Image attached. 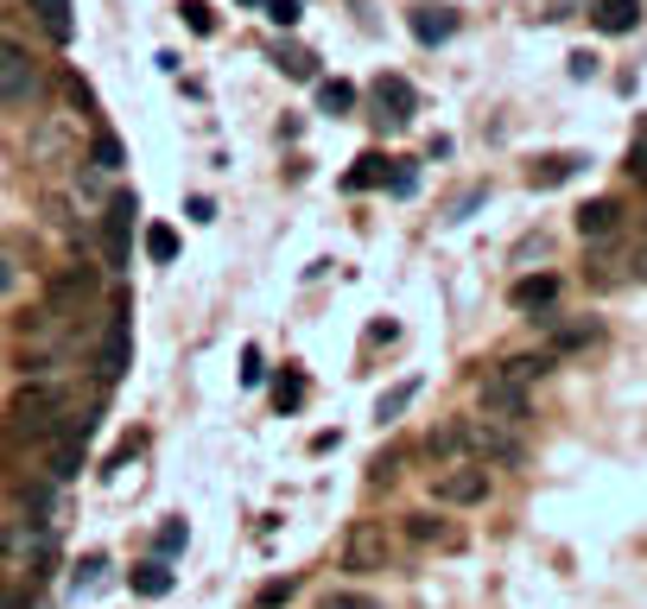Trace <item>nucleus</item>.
<instances>
[{"label":"nucleus","instance_id":"nucleus-1","mask_svg":"<svg viewBox=\"0 0 647 609\" xmlns=\"http://www.w3.org/2000/svg\"><path fill=\"white\" fill-rule=\"evenodd\" d=\"M58 419H64V388H58V381H26L20 394L7 400V431H13V444L51 438Z\"/></svg>","mask_w":647,"mask_h":609},{"label":"nucleus","instance_id":"nucleus-2","mask_svg":"<svg viewBox=\"0 0 647 609\" xmlns=\"http://www.w3.org/2000/svg\"><path fill=\"white\" fill-rule=\"evenodd\" d=\"M38 83H45V71H38L33 51H26V45H0V108L33 102Z\"/></svg>","mask_w":647,"mask_h":609},{"label":"nucleus","instance_id":"nucleus-3","mask_svg":"<svg viewBox=\"0 0 647 609\" xmlns=\"http://www.w3.org/2000/svg\"><path fill=\"white\" fill-rule=\"evenodd\" d=\"M368 114H375L381 127H400V121H413V114H419V89H413L406 76L381 71L375 83H368Z\"/></svg>","mask_w":647,"mask_h":609},{"label":"nucleus","instance_id":"nucleus-4","mask_svg":"<svg viewBox=\"0 0 647 609\" xmlns=\"http://www.w3.org/2000/svg\"><path fill=\"white\" fill-rule=\"evenodd\" d=\"M343 572H388V527L381 521H356L343 534Z\"/></svg>","mask_w":647,"mask_h":609},{"label":"nucleus","instance_id":"nucleus-5","mask_svg":"<svg viewBox=\"0 0 647 609\" xmlns=\"http://www.w3.org/2000/svg\"><path fill=\"white\" fill-rule=\"evenodd\" d=\"M400 539H406V546H426V552H457V546H464V527L444 521V514H431V508H413V514H400Z\"/></svg>","mask_w":647,"mask_h":609},{"label":"nucleus","instance_id":"nucleus-6","mask_svg":"<svg viewBox=\"0 0 647 609\" xmlns=\"http://www.w3.org/2000/svg\"><path fill=\"white\" fill-rule=\"evenodd\" d=\"M431 489H438V502H451V508H476V502H489V470L469 464V458H457V464L444 470Z\"/></svg>","mask_w":647,"mask_h":609},{"label":"nucleus","instance_id":"nucleus-7","mask_svg":"<svg viewBox=\"0 0 647 609\" xmlns=\"http://www.w3.org/2000/svg\"><path fill=\"white\" fill-rule=\"evenodd\" d=\"M464 26V13L457 7H444V0H419L413 13H406V33L419 38V45H451Z\"/></svg>","mask_w":647,"mask_h":609},{"label":"nucleus","instance_id":"nucleus-8","mask_svg":"<svg viewBox=\"0 0 647 609\" xmlns=\"http://www.w3.org/2000/svg\"><path fill=\"white\" fill-rule=\"evenodd\" d=\"M89 426H96V419L83 413V419H71V431H64V438L51 431V464H45V476H51V483H71V476H76V464H83V444H89Z\"/></svg>","mask_w":647,"mask_h":609},{"label":"nucleus","instance_id":"nucleus-9","mask_svg":"<svg viewBox=\"0 0 647 609\" xmlns=\"http://www.w3.org/2000/svg\"><path fill=\"white\" fill-rule=\"evenodd\" d=\"M134 191H114V204H108L102 216V235H108V267H121L127 260V242H134Z\"/></svg>","mask_w":647,"mask_h":609},{"label":"nucleus","instance_id":"nucleus-10","mask_svg":"<svg viewBox=\"0 0 647 609\" xmlns=\"http://www.w3.org/2000/svg\"><path fill=\"white\" fill-rule=\"evenodd\" d=\"M559 292H565V280H559V273H527V280H514V292H508V299H514V312H527V318L539 324L552 305H559Z\"/></svg>","mask_w":647,"mask_h":609},{"label":"nucleus","instance_id":"nucleus-11","mask_svg":"<svg viewBox=\"0 0 647 609\" xmlns=\"http://www.w3.org/2000/svg\"><path fill=\"white\" fill-rule=\"evenodd\" d=\"M96 299V267H64V273H51V312L64 318L76 305H89Z\"/></svg>","mask_w":647,"mask_h":609},{"label":"nucleus","instance_id":"nucleus-12","mask_svg":"<svg viewBox=\"0 0 647 609\" xmlns=\"http://www.w3.org/2000/svg\"><path fill=\"white\" fill-rule=\"evenodd\" d=\"M483 413H489V419H508V426L527 419V388L508 381V375H489V381H483Z\"/></svg>","mask_w":647,"mask_h":609},{"label":"nucleus","instance_id":"nucleus-13","mask_svg":"<svg viewBox=\"0 0 647 609\" xmlns=\"http://www.w3.org/2000/svg\"><path fill=\"white\" fill-rule=\"evenodd\" d=\"M546 324H552V356H577V350H590V343H603V324L597 318H552L546 312Z\"/></svg>","mask_w":647,"mask_h":609},{"label":"nucleus","instance_id":"nucleus-14","mask_svg":"<svg viewBox=\"0 0 647 609\" xmlns=\"http://www.w3.org/2000/svg\"><path fill=\"white\" fill-rule=\"evenodd\" d=\"M615 229H622V204H615V197H590V204L577 210V235H584V242H610Z\"/></svg>","mask_w":647,"mask_h":609},{"label":"nucleus","instance_id":"nucleus-15","mask_svg":"<svg viewBox=\"0 0 647 609\" xmlns=\"http://www.w3.org/2000/svg\"><path fill=\"white\" fill-rule=\"evenodd\" d=\"M590 20H597V33L622 38V33H635V26H642V0H597V7H590Z\"/></svg>","mask_w":647,"mask_h":609},{"label":"nucleus","instance_id":"nucleus-16","mask_svg":"<svg viewBox=\"0 0 647 609\" xmlns=\"http://www.w3.org/2000/svg\"><path fill=\"white\" fill-rule=\"evenodd\" d=\"M127 584H134V597H166V590H172V565H166V559H146V565H134Z\"/></svg>","mask_w":647,"mask_h":609},{"label":"nucleus","instance_id":"nucleus-17","mask_svg":"<svg viewBox=\"0 0 647 609\" xmlns=\"http://www.w3.org/2000/svg\"><path fill=\"white\" fill-rule=\"evenodd\" d=\"M26 7H33V20L58 38V45L71 38V0H26Z\"/></svg>","mask_w":647,"mask_h":609},{"label":"nucleus","instance_id":"nucleus-18","mask_svg":"<svg viewBox=\"0 0 647 609\" xmlns=\"http://www.w3.org/2000/svg\"><path fill=\"white\" fill-rule=\"evenodd\" d=\"M350 108H356V83L324 76V83H318V114H350Z\"/></svg>","mask_w":647,"mask_h":609},{"label":"nucleus","instance_id":"nucleus-19","mask_svg":"<svg viewBox=\"0 0 647 609\" xmlns=\"http://www.w3.org/2000/svg\"><path fill=\"white\" fill-rule=\"evenodd\" d=\"M102 375H108V381H121V375H127V312L114 318V337L102 343Z\"/></svg>","mask_w":647,"mask_h":609},{"label":"nucleus","instance_id":"nucleus-20","mask_svg":"<svg viewBox=\"0 0 647 609\" xmlns=\"http://www.w3.org/2000/svg\"><path fill=\"white\" fill-rule=\"evenodd\" d=\"M413 394H419V375H413V381H394V388H388V394L375 400V419H381V426H394L400 413H406V406H413Z\"/></svg>","mask_w":647,"mask_h":609},{"label":"nucleus","instance_id":"nucleus-21","mask_svg":"<svg viewBox=\"0 0 647 609\" xmlns=\"http://www.w3.org/2000/svg\"><path fill=\"white\" fill-rule=\"evenodd\" d=\"M375 184H388V159L381 153H362L356 172H343V191H375Z\"/></svg>","mask_w":647,"mask_h":609},{"label":"nucleus","instance_id":"nucleus-22","mask_svg":"<svg viewBox=\"0 0 647 609\" xmlns=\"http://www.w3.org/2000/svg\"><path fill=\"white\" fill-rule=\"evenodd\" d=\"M577 166H584V159H572V153H552V159H539V166L527 172V179H534L539 191H552V184H565V179H572Z\"/></svg>","mask_w":647,"mask_h":609},{"label":"nucleus","instance_id":"nucleus-23","mask_svg":"<svg viewBox=\"0 0 647 609\" xmlns=\"http://www.w3.org/2000/svg\"><path fill=\"white\" fill-rule=\"evenodd\" d=\"M298 400H305V368H286L273 381V413H298Z\"/></svg>","mask_w":647,"mask_h":609},{"label":"nucleus","instance_id":"nucleus-24","mask_svg":"<svg viewBox=\"0 0 647 609\" xmlns=\"http://www.w3.org/2000/svg\"><path fill=\"white\" fill-rule=\"evenodd\" d=\"M546 368H552V350H546V356H508L502 362V375H508V381H521V388H534Z\"/></svg>","mask_w":647,"mask_h":609},{"label":"nucleus","instance_id":"nucleus-25","mask_svg":"<svg viewBox=\"0 0 647 609\" xmlns=\"http://www.w3.org/2000/svg\"><path fill=\"white\" fill-rule=\"evenodd\" d=\"M179 20H184V26H191L197 38H210V33H216V7H210V0H179Z\"/></svg>","mask_w":647,"mask_h":609},{"label":"nucleus","instance_id":"nucleus-26","mask_svg":"<svg viewBox=\"0 0 647 609\" xmlns=\"http://www.w3.org/2000/svg\"><path fill=\"white\" fill-rule=\"evenodd\" d=\"M273 58H280V71L298 76V83H305V76H318V58H312V51H298V45H280Z\"/></svg>","mask_w":647,"mask_h":609},{"label":"nucleus","instance_id":"nucleus-27","mask_svg":"<svg viewBox=\"0 0 647 609\" xmlns=\"http://www.w3.org/2000/svg\"><path fill=\"white\" fill-rule=\"evenodd\" d=\"M146 254H152V260H179V229L152 222V229H146Z\"/></svg>","mask_w":647,"mask_h":609},{"label":"nucleus","instance_id":"nucleus-28","mask_svg":"<svg viewBox=\"0 0 647 609\" xmlns=\"http://www.w3.org/2000/svg\"><path fill=\"white\" fill-rule=\"evenodd\" d=\"M260 7H267V20H273L280 33H292V26H298V13H305V0H260Z\"/></svg>","mask_w":647,"mask_h":609},{"label":"nucleus","instance_id":"nucleus-29","mask_svg":"<svg viewBox=\"0 0 647 609\" xmlns=\"http://www.w3.org/2000/svg\"><path fill=\"white\" fill-rule=\"evenodd\" d=\"M89 153H96V166H102V172H121V159H127L114 134H96V146H89Z\"/></svg>","mask_w":647,"mask_h":609},{"label":"nucleus","instance_id":"nucleus-30","mask_svg":"<svg viewBox=\"0 0 647 609\" xmlns=\"http://www.w3.org/2000/svg\"><path fill=\"white\" fill-rule=\"evenodd\" d=\"M318 609H381V604L362 597V590H330V597H318Z\"/></svg>","mask_w":647,"mask_h":609},{"label":"nucleus","instance_id":"nucleus-31","mask_svg":"<svg viewBox=\"0 0 647 609\" xmlns=\"http://www.w3.org/2000/svg\"><path fill=\"white\" fill-rule=\"evenodd\" d=\"M108 572V559L102 552H89V559H83V565H76V577H71V590H89V584H96V577Z\"/></svg>","mask_w":647,"mask_h":609},{"label":"nucleus","instance_id":"nucleus-32","mask_svg":"<svg viewBox=\"0 0 647 609\" xmlns=\"http://www.w3.org/2000/svg\"><path fill=\"white\" fill-rule=\"evenodd\" d=\"M292 590H298V577H273V584L260 590V609H280V604L292 597Z\"/></svg>","mask_w":647,"mask_h":609},{"label":"nucleus","instance_id":"nucleus-33","mask_svg":"<svg viewBox=\"0 0 647 609\" xmlns=\"http://www.w3.org/2000/svg\"><path fill=\"white\" fill-rule=\"evenodd\" d=\"M64 89H71V102H76V114H96V102H89V83L76 71H64Z\"/></svg>","mask_w":647,"mask_h":609},{"label":"nucleus","instance_id":"nucleus-34","mask_svg":"<svg viewBox=\"0 0 647 609\" xmlns=\"http://www.w3.org/2000/svg\"><path fill=\"white\" fill-rule=\"evenodd\" d=\"M254 381H267V362H260V350H242V388H254Z\"/></svg>","mask_w":647,"mask_h":609},{"label":"nucleus","instance_id":"nucleus-35","mask_svg":"<svg viewBox=\"0 0 647 609\" xmlns=\"http://www.w3.org/2000/svg\"><path fill=\"white\" fill-rule=\"evenodd\" d=\"M400 464H406V451H381V458H375V483H394Z\"/></svg>","mask_w":647,"mask_h":609},{"label":"nucleus","instance_id":"nucleus-36","mask_svg":"<svg viewBox=\"0 0 647 609\" xmlns=\"http://www.w3.org/2000/svg\"><path fill=\"white\" fill-rule=\"evenodd\" d=\"M159 552L172 559V552H184V521H166V534H159Z\"/></svg>","mask_w":647,"mask_h":609},{"label":"nucleus","instance_id":"nucleus-37","mask_svg":"<svg viewBox=\"0 0 647 609\" xmlns=\"http://www.w3.org/2000/svg\"><path fill=\"white\" fill-rule=\"evenodd\" d=\"M628 179H642V184H647V134L628 146Z\"/></svg>","mask_w":647,"mask_h":609},{"label":"nucleus","instance_id":"nucleus-38","mask_svg":"<svg viewBox=\"0 0 647 609\" xmlns=\"http://www.w3.org/2000/svg\"><path fill=\"white\" fill-rule=\"evenodd\" d=\"M184 216H191V222H216V204H204V197H191V204H184Z\"/></svg>","mask_w":647,"mask_h":609},{"label":"nucleus","instance_id":"nucleus-39","mask_svg":"<svg viewBox=\"0 0 647 609\" xmlns=\"http://www.w3.org/2000/svg\"><path fill=\"white\" fill-rule=\"evenodd\" d=\"M20 287V267H13V260H7V254H0V299H7V292Z\"/></svg>","mask_w":647,"mask_h":609},{"label":"nucleus","instance_id":"nucleus-40","mask_svg":"<svg viewBox=\"0 0 647 609\" xmlns=\"http://www.w3.org/2000/svg\"><path fill=\"white\" fill-rule=\"evenodd\" d=\"M635 273H642V280H647V242H642V248H635Z\"/></svg>","mask_w":647,"mask_h":609},{"label":"nucleus","instance_id":"nucleus-41","mask_svg":"<svg viewBox=\"0 0 647 609\" xmlns=\"http://www.w3.org/2000/svg\"><path fill=\"white\" fill-rule=\"evenodd\" d=\"M235 7H260V0H235Z\"/></svg>","mask_w":647,"mask_h":609}]
</instances>
